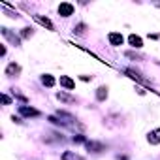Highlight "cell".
Returning a JSON list of instances; mask_svg holds the SVG:
<instances>
[{
  "label": "cell",
  "instance_id": "cell-1",
  "mask_svg": "<svg viewBox=\"0 0 160 160\" xmlns=\"http://www.w3.org/2000/svg\"><path fill=\"white\" fill-rule=\"evenodd\" d=\"M0 32H2V36L12 43V45H15V47H19L21 45V40H19V36H15L10 28H6V27H2V28H0Z\"/></svg>",
  "mask_w": 160,
  "mask_h": 160
},
{
  "label": "cell",
  "instance_id": "cell-2",
  "mask_svg": "<svg viewBox=\"0 0 160 160\" xmlns=\"http://www.w3.org/2000/svg\"><path fill=\"white\" fill-rule=\"evenodd\" d=\"M124 73H128V77H132V79H136V81L138 83H141V85H149V81H147V79L139 73V72H136L134 68H126L124 70Z\"/></svg>",
  "mask_w": 160,
  "mask_h": 160
},
{
  "label": "cell",
  "instance_id": "cell-3",
  "mask_svg": "<svg viewBox=\"0 0 160 160\" xmlns=\"http://www.w3.org/2000/svg\"><path fill=\"white\" fill-rule=\"evenodd\" d=\"M73 4H70V2H62L60 6H58V15L60 17H70V15H73Z\"/></svg>",
  "mask_w": 160,
  "mask_h": 160
},
{
  "label": "cell",
  "instance_id": "cell-4",
  "mask_svg": "<svg viewBox=\"0 0 160 160\" xmlns=\"http://www.w3.org/2000/svg\"><path fill=\"white\" fill-rule=\"evenodd\" d=\"M108 40H109V43H111L113 47H119V45H122V42H124V38H122L121 32H109V34H108Z\"/></svg>",
  "mask_w": 160,
  "mask_h": 160
},
{
  "label": "cell",
  "instance_id": "cell-5",
  "mask_svg": "<svg viewBox=\"0 0 160 160\" xmlns=\"http://www.w3.org/2000/svg\"><path fill=\"white\" fill-rule=\"evenodd\" d=\"M147 141L151 145H160V128H154L147 134Z\"/></svg>",
  "mask_w": 160,
  "mask_h": 160
},
{
  "label": "cell",
  "instance_id": "cell-6",
  "mask_svg": "<svg viewBox=\"0 0 160 160\" xmlns=\"http://www.w3.org/2000/svg\"><path fill=\"white\" fill-rule=\"evenodd\" d=\"M19 113H21L23 117H40V115H42L38 109H34V108H27V106H21V108H19Z\"/></svg>",
  "mask_w": 160,
  "mask_h": 160
},
{
  "label": "cell",
  "instance_id": "cell-7",
  "mask_svg": "<svg viewBox=\"0 0 160 160\" xmlns=\"http://www.w3.org/2000/svg\"><path fill=\"white\" fill-rule=\"evenodd\" d=\"M60 87H64V89H68V91H72V89H75V81L72 77H68V75H60Z\"/></svg>",
  "mask_w": 160,
  "mask_h": 160
},
{
  "label": "cell",
  "instance_id": "cell-8",
  "mask_svg": "<svg viewBox=\"0 0 160 160\" xmlns=\"http://www.w3.org/2000/svg\"><path fill=\"white\" fill-rule=\"evenodd\" d=\"M19 73H21V66H19V64H15V62H10V64L6 66V75H8V77L19 75Z\"/></svg>",
  "mask_w": 160,
  "mask_h": 160
},
{
  "label": "cell",
  "instance_id": "cell-9",
  "mask_svg": "<svg viewBox=\"0 0 160 160\" xmlns=\"http://www.w3.org/2000/svg\"><path fill=\"white\" fill-rule=\"evenodd\" d=\"M87 149L91 152H102V151H106L104 143H100V141H87Z\"/></svg>",
  "mask_w": 160,
  "mask_h": 160
},
{
  "label": "cell",
  "instance_id": "cell-10",
  "mask_svg": "<svg viewBox=\"0 0 160 160\" xmlns=\"http://www.w3.org/2000/svg\"><path fill=\"white\" fill-rule=\"evenodd\" d=\"M128 43H130L134 49H139V47H143V40H141L139 36H136V34H130V36H128Z\"/></svg>",
  "mask_w": 160,
  "mask_h": 160
},
{
  "label": "cell",
  "instance_id": "cell-11",
  "mask_svg": "<svg viewBox=\"0 0 160 160\" xmlns=\"http://www.w3.org/2000/svg\"><path fill=\"white\" fill-rule=\"evenodd\" d=\"M60 158H62V160H85L81 154H77V152H73V151H64Z\"/></svg>",
  "mask_w": 160,
  "mask_h": 160
},
{
  "label": "cell",
  "instance_id": "cell-12",
  "mask_svg": "<svg viewBox=\"0 0 160 160\" xmlns=\"http://www.w3.org/2000/svg\"><path fill=\"white\" fill-rule=\"evenodd\" d=\"M34 19H36V21H38L40 25H43V27H47L49 30H55V25H53V23H51V21L47 19V17H42V15H34Z\"/></svg>",
  "mask_w": 160,
  "mask_h": 160
},
{
  "label": "cell",
  "instance_id": "cell-13",
  "mask_svg": "<svg viewBox=\"0 0 160 160\" xmlns=\"http://www.w3.org/2000/svg\"><path fill=\"white\" fill-rule=\"evenodd\" d=\"M106 98H108V87L102 85V87L96 89V100H98V102H104Z\"/></svg>",
  "mask_w": 160,
  "mask_h": 160
},
{
  "label": "cell",
  "instance_id": "cell-14",
  "mask_svg": "<svg viewBox=\"0 0 160 160\" xmlns=\"http://www.w3.org/2000/svg\"><path fill=\"white\" fill-rule=\"evenodd\" d=\"M42 83L45 85V87H55V77L53 75H49V73H45V75H42Z\"/></svg>",
  "mask_w": 160,
  "mask_h": 160
},
{
  "label": "cell",
  "instance_id": "cell-15",
  "mask_svg": "<svg viewBox=\"0 0 160 160\" xmlns=\"http://www.w3.org/2000/svg\"><path fill=\"white\" fill-rule=\"evenodd\" d=\"M57 98H58L60 102H66V104H73V102H75V98L70 96V94H66V92H57Z\"/></svg>",
  "mask_w": 160,
  "mask_h": 160
},
{
  "label": "cell",
  "instance_id": "cell-16",
  "mask_svg": "<svg viewBox=\"0 0 160 160\" xmlns=\"http://www.w3.org/2000/svg\"><path fill=\"white\" fill-rule=\"evenodd\" d=\"M73 32H75L77 36H85V34H87V25H85V23H79V25L73 28Z\"/></svg>",
  "mask_w": 160,
  "mask_h": 160
},
{
  "label": "cell",
  "instance_id": "cell-17",
  "mask_svg": "<svg viewBox=\"0 0 160 160\" xmlns=\"http://www.w3.org/2000/svg\"><path fill=\"white\" fill-rule=\"evenodd\" d=\"M124 55H126L128 58H132V60H143V58H145L143 55H139V53H134V51H126Z\"/></svg>",
  "mask_w": 160,
  "mask_h": 160
},
{
  "label": "cell",
  "instance_id": "cell-18",
  "mask_svg": "<svg viewBox=\"0 0 160 160\" xmlns=\"http://www.w3.org/2000/svg\"><path fill=\"white\" fill-rule=\"evenodd\" d=\"M58 117H60V119H66L68 122L75 121V119H73V115H70V113H66V111H58Z\"/></svg>",
  "mask_w": 160,
  "mask_h": 160
},
{
  "label": "cell",
  "instance_id": "cell-19",
  "mask_svg": "<svg viewBox=\"0 0 160 160\" xmlns=\"http://www.w3.org/2000/svg\"><path fill=\"white\" fill-rule=\"evenodd\" d=\"M32 34H34V30H32L30 27H27V28H23V30H21V36H23V38H30Z\"/></svg>",
  "mask_w": 160,
  "mask_h": 160
},
{
  "label": "cell",
  "instance_id": "cell-20",
  "mask_svg": "<svg viewBox=\"0 0 160 160\" xmlns=\"http://www.w3.org/2000/svg\"><path fill=\"white\" fill-rule=\"evenodd\" d=\"M47 121L53 122V124H57V126H66V122H64V121H58L57 117H47Z\"/></svg>",
  "mask_w": 160,
  "mask_h": 160
},
{
  "label": "cell",
  "instance_id": "cell-21",
  "mask_svg": "<svg viewBox=\"0 0 160 160\" xmlns=\"http://www.w3.org/2000/svg\"><path fill=\"white\" fill-rule=\"evenodd\" d=\"M72 141H73V143H87L85 136H81V134H77V136H73V138H72Z\"/></svg>",
  "mask_w": 160,
  "mask_h": 160
},
{
  "label": "cell",
  "instance_id": "cell-22",
  "mask_svg": "<svg viewBox=\"0 0 160 160\" xmlns=\"http://www.w3.org/2000/svg\"><path fill=\"white\" fill-rule=\"evenodd\" d=\"M2 102H4V106H8V104H12V98L8 94H2Z\"/></svg>",
  "mask_w": 160,
  "mask_h": 160
},
{
  "label": "cell",
  "instance_id": "cell-23",
  "mask_svg": "<svg viewBox=\"0 0 160 160\" xmlns=\"http://www.w3.org/2000/svg\"><path fill=\"white\" fill-rule=\"evenodd\" d=\"M81 79H83V81H91L92 75H81Z\"/></svg>",
  "mask_w": 160,
  "mask_h": 160
},
{
  "label": "cell",
  "instance_id": "cell-24",
  "mask_svg": "<svg viewBox=\"0 0 160 160\" xmlns=\"http://www.w3.org/2000/svg\"><path fill=\"white\" fill-rule=\"evenodd\" d=\"M156 6H158V8H160V2H158V4H156Z\"/></svg>",
  "mask_w": 160,
  "mask_h": 160
}]
</instances>
